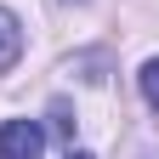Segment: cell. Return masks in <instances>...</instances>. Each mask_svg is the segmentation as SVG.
I'll return each mask as SVG.
<instances>
[{"instance_id":"obj_1","label":"cell","mask_w":159,"mask_h":159,"mask_svg":"<svg viewBox=\"0 0 159 159\" xmlns=\"http://www.w3.org/2000/svg\"><path fill=\"white\" fill-rule=\"evenodd\" d=\"M46 148V131L34 119H6L0 125V159H40Z\"/></svg>"},{"instance_id":"obj_2","label":"cell","mask_w":159,"mask_h":159,"mask_svg":"<svg viewBox=\"0 0 159 159\" xmlns=\"http://www.w3.org/2000/svg\"><path fill=\"white\" fill-rule=\"evenodd\" d=\"M17 57H23V29H17V17L0 6V74H6Z\"/></svg>"},{"instance_id":"obj_3","label":"cell","mask_w":159,"mask_h":159,"mask_svg":"<svg viewBox=\"0 0 159 159\" xmlns=\"http://www.w3.org/2000/svg\"><path fill=\"white\" fill-rule=\"evenodd\" d=\"M136 80H142V97H148V108H159V57H148Z\"/></svg>"},{"instance_id":"obj_4","label":"cell","mask_w":159,"mask_h":159,"mask_svg":"<svg viewBox=\"0 0 159 159\" xmlns=\"http://www.w3.org/2000/svg\"><path fill=\"white\" fill-rule=\"evenodd\" d=\"M68 159H91V153H68Z\"/></svg>"}]
</instances>
